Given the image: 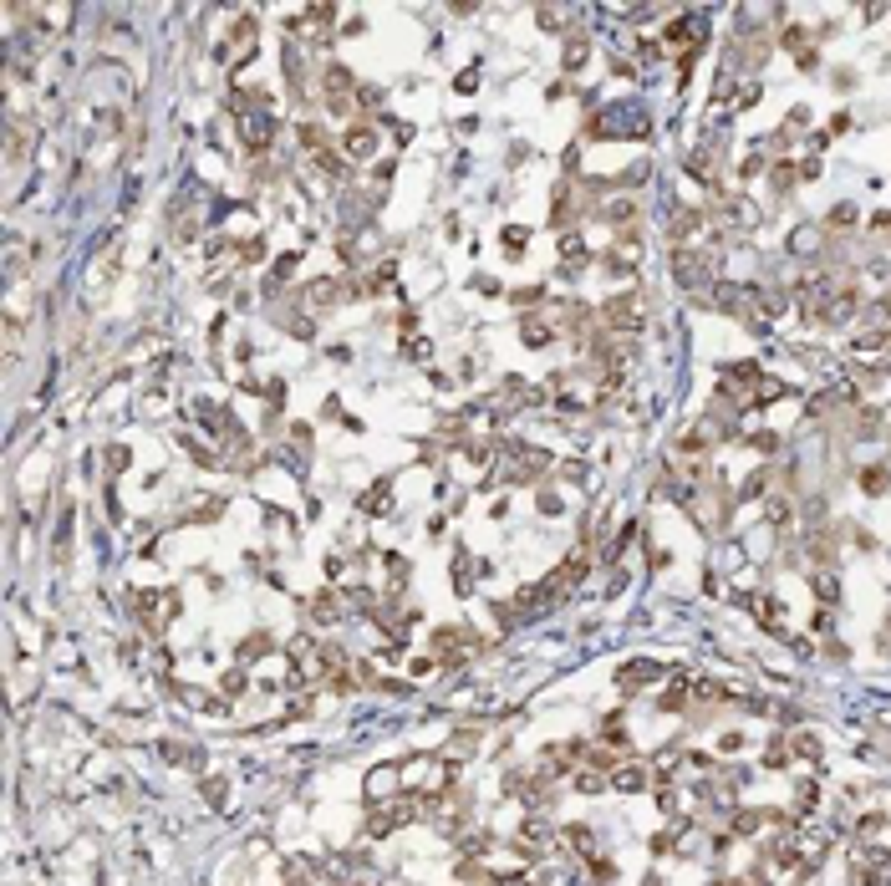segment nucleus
Listing matches in <instances>:
<instances>
[{
	"label": "nucleus",
	"mask_w": 891,
	"mask_h": 886,
	"mask_svg": "<svg viewBox=\"0 0 891 886\" xmlns=\"http://www.w3.org/2000/svg\"><path fill=\"white\" fill-rule=\"evenodd\" d=\"M657 678H662V667L647 662V657H637V662H626L621 673H617V688H621V693H637V683H657Z\"/></svg>",
	"instance_id": "f257e3e1"
},
{
	"label": "nucleus",
	"mask_w": 891,
	"mask_h": 886,
	"mask_svg": "<svg viewBox=\"0 0 891 886\" xmlns=\"http://www.w3.org/2000/svg\"><path fill=\"white\" fill-rule=\"evenodd\" d=\"M240 127H245V138H250V148H265V143H270V122L260 118V113L240 118Z\"/></svg>",
	"instance_id": "f03ea898"
},
{
	"label": "nucleus",
	"mask_w": 891,
	"mask_h": 886,
	"mask_svg": "<svg viewBox=\"0 0 891 886\" xmlns=\"http://www.w3.org/2000/svg\"><path fill=\"white\" fill-rule=\"evenodd\" d=\"M346 148H352L357 158H372V148H377V133H372V127H352V133H346Z\"/></svg>",
	"instance_id": "7ed1b4c3"
},
{
	"label": "nucleus",
	"mask_w": 891,
	"mask_h": 886,
	"mask_svg": "<svg viewBox=\"0 0 891 886\" xmlns=\"http://www.w3.org/2000/svg\"><path fill=\"white\" fill-rule=\"evenodd\" d=\"M612 785L617 790H626V795H637V790H647V774L642 769H632V764H621L617 774H612Z\"/></svg>",
	"instance_id": "20e7f679"
},
{
	"label": "nucleus",
	"mask_w": 891,
	"mask_h": 886,
	"mask_svg": "<svg viewBox=\"0 0 891 886\" xmlns=\"http://www.w3.org/2000/svg\"><path fill=\"white\" fill-rule=\"evenodd\" d=\"M311 616H316V621H336V616H341V607H336V596H331V591H321V596L311 601Z\"/></svg>",
	"instance_id": "39448f33"
},
{
	"label": "nucleus",
	"mask_w": 891,
	"mask_h": 886,
	"mask_svg": "<svg viewBox=\"0 0 891 886\" xmlns=\"http://www.w3.org/2000/svg\"><path fill=\"white\" fill-rule=\"evenodd\" d=\"M387 494H393V484H387V479H382V484H372V494L362 500V510H367V514H382V510H387Z\"/></svg>",
	"instance_id": "423d86ee"
},
{
	"label": "nucleus",
	"mask_w": 891,
	"mask_h": 886,
	"mask_svg": "<svg viewBox=\"0 0 891 886\" xmlns=\"http://www.w3.org/2000/svg\"><path fill=\"white\" fill-rule=\"evenodd\" d=\"M560 260H571V265H581V260H586L581 234H560Z\"/></svg>",
	"instance_id": "0eeeda50"
},
{
	"label": "nucleus",
	"mask_w": 891,
	"mask_h": 886,
	"mask_svg": "<svg viewBox=\"0 0 891 886\" xmlns=\"http://www.w3.org/2000/svg\"><path fill=\"white\" fill-rule=\"evenodd\" d=\"M886 479H891V474L876 464V469H866V474H861V489H866V494H886Z\"/></svg>",
	"instance_id": "6e6552de"
},
{
	"label": "nucleus",
	"mask_w": 891,
	"mask_h": 886,
	"mask_svg": "<svg viewBox=\"0 0 891 886\" xmlns=\"http://www.w3.org/2000/svg\"><path fill=\"white\" fill-rule=\"evenodd\" d=\"M764 484H769V474H764V469H754L749 479H744V489H738V500H759V494H764Z\"/></svg>",
	"instance_id": "1a4fd4ad"
},
{
	"label": "nucleus",
	"mask_w": 891,
	"mask_h": 886,
	"mask_svg": "<svg viewBox=\"0 0 891 886\" xmlns=\"http://www.w3.org/2000/svg\"><path fill=\"white\" fill-rule=\"evenodd\" d=\"M265 652H270V642H265V637H260V632H255V637H245V642H240V657H245V662H255V657H265Z\"/></svg>",
	"instance_id": "9d476101"
},
{
	"label": "nucleus",
	"mask_w": 891,
	"mask_h": 886,
	"mask_svg": "<svg viewBox=\"0 0 891 886\" xmlns=\"http://www.w3.org/2000/svg\"><path fill=\"white\" fill-rule=\"evenodd\" d=\"M316 163L326 168V174H346V163H341V158H336V153H331V148H326V143L316 148Z\"/></svg>",
	"instance_id": "9b49d317"
},
{
	"label": "nucleus",
	"mask_w": 891,
	"mask_h": 886,
	"mask_svg": "<svg viewBox=\"0 0 891 886\" xmlns=\"http://www.w3.org/2000/svg\"><path fill=\"white\" fill-rule=\"evenodd\" d=\"M525 245H530V234L519 229V224H510V229H505V250H510V255H519Z\"/></svg>",
	"instance_id": "f8f14e48"
},
{
	"label": "nucleus",
	"mask_w": 891,
	"mask_h": 886,
	"mask_svg": "<svg viewBox=\"0 0 891 886\" xmlns=\"http://www.w3.org/2000/svg\"><path fill=\"white\" fill-rule=\"evenodd\" d=\"M336 296H341V291L331 286V280H321V286H311V300H316V306H331Z\"/></svg>",
	"instance_id": "ddd939ff"
},
{
	"label": "nucleus",
	"mask_w": 891,
	"mask_h": 886,
	"mask_svg": "<svg viewBox=\"0 0 891 886\" xmlns=\"http://www.w3.org/2000/svg\"><path fill=\"white\" fill-rule=\"evenodd\" d=\"M606 780H612V774H576V785H581L586 795H596V790H606Z\"/></svg>",
	"instance_id": "4468645a"
},
{
	"label": "nucleus",
	"mask_w": 891,
	"mask_h": 886,
	"mask_svg": "<svg viewBox=\"0 0 891 886\" xmlns=\"http://www.w3.org/2000/svg\"><path fill=\"white\" fill-rule=\"evenodd\" d=\"M525 341H530V347H545V341H550V327H540V321H530V327H525Z\"/></svg>",
	"instance_id": "2eb2a0df"
},
{
	"label": "nucleus",
	"mask_w": 891,
	"mask_h": 886,
	"mask_svg": "<svg viewBox=\"0 0 891 886\" xmlns=\"http://www.w3.org/2000/svg\"><path fill=\"white\" fill-rule=\"evenodd\" d=\"M586 56H591V46H586V41H571V51H566V67L576 72V67H581Z\"/></svg>",
	"instance_id": "dca6fc26"
},
{
	"label": "nucleus",
	"mask_w": 891,
	"mask_h": 886,
	"mask_svg": "<svg viewBox=\"0 0 891 886\" xmlns=\"http://www.w3.org/2000/svg\"><path fill=\"white\" fill-rule=\"evenodd\" d=\"M571 214V189H555V224Z\"/></svg>",
	"instance_id": "f3484780"
},
{
	"label": "nucleus",
	"mask_w": 891,
	"mask_h": 886,
	"mask_svg": "<svg viewBox=\"0 0 891 886\" xmlns=\"http://www.w3.org/2000/svg\"><path fill=\"white\" fill-rule=\"evenodd\" d=\"M815 245H820V234H815V229H800V234H795V250H800V255L815 250Z\"/></svg>",
	"instance_id": "a211bd4d"
},
{
	"label": "nucleus",
	"mask_w": 891,
	"mask_h": 886,
	"mask_svg": "<svg viewBox=\"0 0 891 886\" xmlns=\"http://www.w3.org/2000/svg\"><path fill=\"white\" fill-rule=\"evenodd\" d=\"M795 184V168L790 163H774V189H790Z\"/></svg>",
	"instance_id": "6ab92c4d"
},
{
	"label": "nucleus",
	"mask_w": 891,
	"mask_h": 886,
	"mask_svg": "<svg viewBox=\"0 0 891 886\" xmlns=\"http://www.w3.org/2000/svg\"><path fill=\"white\" fill-rule=\"evenodd\" d=\"M245 688H250V678H245V673H229V678H225V693H229V698H234V693H245Z\"/></svg>",
	"instance_id": "aec40b11"
},
{
	"label": "nucleus",
	"mask_w": 891,
	"mask_h": 886,
	"mask_svg": "<svg viewBox=\"0 0 891 886\" xmlns=\"http://www.w3.org/2000/svg\"><path fill=\"white\" fill-rule=\"evenodd\" d=\"M749 443H754V448H759V453H774V448H779V438H774V433H754V438H749Z\"/></svg>",
	"instance_id": "412c9836"
},
{
	"label": "nucleus",
	"mask_w": 891,
	"mask_h": 886,
	"mask_svg": "<svg viewBox=\"0 0 891 886\" xmlns=\"http://www.w3.org/2000/svg\"><path fill=\"white\" fill-rule=\"evenodd\" d=\"M733 825H738V830H759V825H764V815H754V810H749V815H738Z\"/></svg>",
	"instance_id": "4be33fe9"
},
{
	"label": "nucleus",
	"mask_w": 891,
	"mask_h": 886,
	"mask_svg": "<svg viewBox=\"0 0 891 886\" xmlns=\"http://www.w3.org/2000/svg\"><path fill=\"white\" fill-rule=\"evenodd\" d=\"M815 591H820V596H825V601H835V596H840V591H835V581H830V576H820V581H815Z\"/></svg>",
	"instance_id": "5701e85b"
},
{
	"label": "nucleus",
	"mask_w": 891,
	"mask_h": 886,
	"mask_svg": "<svg viewBox=\"0 0 891 886\" xmlns=\"http://www.w3.org/2000/svg\"><path fill=\"white\" fill-rule=\"evenodd\" d=\"M204 795H209V805H220V799H225V785H220V780H209V785H204Z\"/></svg>",
	"instance_id": "b1692460"
},
{
	"label": "nucleus",
	"mask_w": 891,
	"mask_h": 886,
	"mask_svg": "<svg viewBox=\"0 0 891 886\" xmlns=\"http://www.w3.org/2000/svg\"><path fill=\"white\" fill-rule=\"evenodd\" d=\"M795 749H800V754H810V759H815V754H820V744L810 739V733H805V739H795Z\"/></svg>",
	"instance_id": "393cba45"
},
{
	"label": "nucleus",
	"mask_w": 891,
	"mask_h": 886,
	"mask_svg": "<svg viewBox=\"0 0 891 886\" xmlns=\"http://www.w3.org/2000/svg\"><path fill=\"white\" fill-rule=\"evenodd\" d=\"M647 886H662V881H647Z\"/></svg>",
	"instance_id": "a878e982"
}]
</instances>
